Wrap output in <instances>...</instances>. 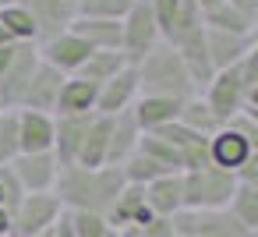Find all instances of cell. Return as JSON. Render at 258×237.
I'll use <instances>...</instances> for the list:
<instances>
[{"label":"cell","mask_w":258,"mask_h":237,"mask_svg":"<svg viewBox=\"0 0 258 237\" xmlns=\"http://www.w3.org/2000/svg\"><path fill=\"white\" fill-rule=\"evenodd\" d=\"M177 237H254V230H247L244 223H237L226 209H212V212H195V209H180L170 219Z\"/></svg>","instance_id":"52a82bcc"},{"label":"cell","mask_w":258,"mask_h":237,"mask_svg":"<svg viewBox=\"0 0 258 237\" xmlns=\"http://www.w3.org/2000/svg\"><path fill=\"white\" fill-rule=\"evenodd\" d=\"M127 68V61H124V53L120 50H92L89 53V61L78 68V78H85V82H92V85H103V82H110L117 71H124Z\"/></svg>","instance_id":"484cf974"},{"label":"cell","mask_w":258,"mask_h":237,"mask_svg":"<svg viewBox=\"0 0 258 237\" xmlns=\"http://www.w3.org/2000/svg\"><path fill=\"white\" fill-rule=\"evenodd\" d=\"M124 173L120 166H60L53 195L60 198L64 212H89V216H106V209L113 205V198L124 188Z\"/></svg>","instance_id":"6da1fadb"},{"label":"cell","mask_w":258,"mask_h":237,"mask_svg":"<svg viewBox=\"0 0 258 237\" xmlns=\"http://www.w3.org/2000/svg\"><path fill=\"white\" fill-rule=\"evenodd\" d=\"M60 85H64V75H60V71H53V68H46V64L39 61V68H36L32 82H29L25 96H22V110L53 113V110H57V96H60Z\"/></svg>","instance_id":"ac0fdd59"},{"label":"cell","mask_w":258,"mask_h":237,"mask_svg":"<svg viewBox=\"0 0 258 237\" xmlns=\"http://www.w3.org/2000/svg\"><path fill=\"white\" fill-rule=\"evenodd\" d=\"M0 195H4V209H8V212H15L18 202L25 198V188L18 184V177H15L11 166H0Z\"/></svg>","instance_id":"d6a6232c"},{"label":"cell","mask_w":258,"mask_h":237,"mask_svg":"<svg viewBox=\"0 0 258 237\" xmlns=\"http://www.w3.org/2000/svg\"><path fill=\"white\" fill-rule=\"evenodd\" d=\"M142 128L135 124L131 110L110 117V138H106V166H124V159L138 149Z\"/></svg>","instance_id":"ffe728a7"},{"label":"cell","mask_w":258,"mask_h":237,"mask_svg":"<svg viewBox=\"0 0 258 237\" xmlns=\"http://www.w3.org/2000/svg\"><path fill=\"white\" fill-rule=\"evenodd\" d=\"M92 113H78V117H53V156L60 166H75L85 131H89Z\"/></svg>","instance_id":"9a60e30c"},{"label":"cell","mask_w":258,"mask_h":237,"mask_svg":"<svg viewBox=\"0 0 258 237\" xmlns=\"http://www.w3.org/2000/svg\"><path fill=\"white\" fill-rule=\"evenodd\" d=\"M8 4H22L36 18L39 39H50V36L64 32L78 15V0H0V8H8Z\"/></svg>","instance_id":"8fae6325"},{"label":"cell","mask_w":258,"mask_h":237,"mask_svg":"<svg viewBox=\"0 0 258 237\" xmlns=\"http://www.w3.org/2000/svg\"><path fill=\"white\" fill-rule=\"evenodd\" d=\"M39 68V43H15L11 68L0 75V110H22V96Z\"/></svg>","instance_id":"ba28073f"},{"label":"cell","mask_w":258,"mask_h":237,"mask_svg":"<svg viewBox=\"0 0 258 237\" xmlns=\"http://www.w3.org/2000/svg\"><path fill=\"white\" fill-rule=\"evenodd\" d=\"M226 212H230L237 223H244L247 230H258V184H240V181H237Z\"/></svg>","instance_id":"f546056e"},{"label":"cell","mask_w":258,"mask_h":237,"mask_svg":"<svg viewBox=\"0 0 258 237\" xmlns=\"http://www.w3.org/2000/svg\"><path fill=\"white\" fill-rule=\"evenodd\" d=\"M205 50H209L212 71H226V68L240 64V61L254 50V36H230V32L205 29Z\"/></svg>","instance_id":"2e32d148"},{"label":"cell","mask_w":258,"mask_h":237,"mask_svg":"<svg viewBox=\"0 0 258 237\" xmlns=\"http://www.w3.org/2000/svg\"><path fill=\"white\" fill-rule=\"evenodd\" d=\"M145 205L152 219H173L184 209V184L180 173H163L152 184H145Z\"/></svg>","instance_id":"e0dca14e"},{"label":"cell","mask_w":258,"mask_h":237,"mask_svg":"<svg viewBox=\"0 0 258 237\" xmlns=\"http://www.w3.org/2000/svg\"><path fill=\"white\" fill-rule=\"evenodd\" d=\"M135 99H138V75L127 64L124 71H117L110 82L99 85V92H96V113L99 117H117V113L131 110Z\"/></svg>","instance_id":"4fadbf2b"},{"label":"cell","mask_w":258,"mask_h":237,"mask_svg":"<svg viewBox=\"0 0 258 237\" xmlns=\"http://www.w3.org/2000/svg\"><path fill=\"white\" fill-rule=\"evenodd\" d=\"M36 237H53V226H50V230H46V233H36Z\"/></svg>","instance_id":"f35d334b"},{"label":"cell","mask_w":258,"mask_h":237,"mask_svg":"<svg viewBox=\"0 0 258 237\" xmlns=\"http://www.w3.org/2000/svg\"><path fill=\"white\" fill-rule=\"evenodd\" d=\"M89 50H120V22H103V18H75L68 25Z\"/></svg>","instance_id":"603a6c76"},{"label":"cell","mask_w":258,"mask_h":237,"mask_svg":"<svg viewBox=\"0 0 258 237\" xmlns=\"http://www.w3.org/2000/svg\"><path fill=\"white\" fill-rule=\"evenodd\" d=\"M18 145L22 152H53V113L18 110Z\"/></svg>","instance_id":"d6986e66"},{"label":"cell","mask_w":258,"mask_h":237,"mask_svg":"<svg viewBox=\"0 0 258 237\" xmlns=\"http://www.w3.org/2000/svg\"><path fill=\"white\" fill-rule=\"evenodd\" d=\"M106 138H110V117L92 113V121H89V131H85V142H82V152H78V163H75V166H85V170L106 166Z\"/></svg>","instance_id":"cb8c5ba5"},{"label":"cell","mask_w":258,"mask_h":237,"mask_svg":"<svg viewBox=\"0 0 258 237\" xmlns=\"http://www.w3.org/2000/svg\"><path fill=\"white\" fill-rule=\"evenodd\" d=\"M177 113H180V103L166 99V96H138L131 103V117L142 131H159V128L173 124Z\"/></svg>","instance_id":"7402d4cb"},{"label":"cell","mask_w":258,"mask_h":237,"mask_svg":"<svg viewBox=\"0 0 258 237\" xmlns=\"http://www.w3.org/2000/svg\"><path fill=\"white\" fill-rule=\"evenodd\" d=\"M202 22H205V29H216V32H230V36H258V22L247 18V15H240V11H233L230 4H219V8H212V11H205Z\"/></svg>","instance_id":"d4e9b609"},{"label":"cell","mask_w":258,"mask_h":237,"mask_svg":"<svg viewBox=\"0 0 258 237\" xmlns=\"http://www.w3.org/2000/svg\"><path fill=\"white\" fill-rule=\"evenodd\" d=\"M11 170H15L18 184L25 188V195H36V191H53L60 163H57L53 152H22L11 163Z\"/></svg>","instance_id":"7c38bea8"},{"label":"cell","mask_w":258,"mask_h":237,"mask_svg":"<svg viewBox=\"0 0 258 237\" xmlns=\"http://www.w3.org/2000/svg\"><path fill=\"white\" fill-rule=\"evenodd\" d=\"M198 4V11L205 15V11H212V8H219V4H226V0H195Z\"/></svg>","instance_id":"8d00e7d4"},{"label":"cell","mask_w":258,"mask_h":237,"mask_svg":"<svg viewBox=\"0 0 258 237\" xmlns=\"http://www.w3.org/2000/svg\"><path fill=\"white\" fill-rule=\"evenodd\" d=\"M0 237H11V212L0 209Z\"/></svg>","instance_id":"d590c367"},{"label":"cell","mask_w":258,"mask_h":237,"mask_svg":"<svg viewBox=\"0 0 258 237\" xmlns=\"http://www.w3.org/2000/svg\"><path fill=\"white\" fill-rule=\"evenodd\" d=\"M106 226L110 230H124V226H145L152 219L149 205H145V188L138 184H124L120 195L113 198V205L106 209Z\"/></svg>","instance_id":"5bb4252c"},{"label":"cell","mask_w":258,"mask_h":237,"mask_svg":"<svg viewBox=\"0 0 258 237\" xmlns=\"http://www.w3.org/2000/svg\"><path fill=\"white\" fill-rule=\"evenodd\" d=\"M226 4H230L233 11H240V15H247V18L258 22V0H226Z\"/></svg>","instance_id":"836d02e7"},{"label":"cell","mask_w":258,"mask_h":237,"mask_svg":"<svg viewBox=\"0 0 258 237\" xmlns=\"http://www.w3.org/2000/svg\"><path fill=\"white\" fill-rule=\"evenodd\" d=\"M96 92H99V85H92V82H85V78H78V75L64 78L60 96H57V110H53V117L96 113Z\"/></svg>","instance_id":"44dd1931"},{"label":"cell","mask_w":258,"mask_h":237,"mask_svg":"<svg viewBox=\"0 0 258 237\" xmlns=\"http://www.w3.org/2000/svg\"><path fill=\"white\" fill-rule=\"evenodd\" d=\"M159 25L152 18V4L149 0H131L127 15L120 18V53L127 64H138L152 46H159Z\"/></svg>","instance_id":"5b68a950"},{"label":"cell","mask_w":258,"mask_h":237,"mask_svg":"<svg viewBox=\"0 0 258 237\" xmlns=\"http://www.w3.org/2000/svg\"><path fill=\"white\" fill-rule=\"evenodd\" d=\"M180 184H184V209H195V212L226 209L230 205V195L237 188L233 173L230 170H219V166L184 170L180 173Z\"/></svg>","instance_id":"277c9868"},{"label":"cell","mask_w":258,"mask_h":237,"mask_svg":"<svg viewBox=\"0 0 258 237\" xmlns=\"http://www.w3.org/2000/svg\"><path fill=\"white\" fill-rule=\"evenodd\" d=\"M131 68L138 75V96H166V99H177V103L198 96L191 78H187V71H184V64H180V57H177V50L170 43L152 46Z\"/></svg>","instance_id":"7a4b0ae2"},{"label":"cell","mask_w":258,"mask_h":237,"mask_svg":"<svg viewBox=\"0 0 258 237\" xmlns=\"http://www.w3.org/2000/svg\"><path fill=\"white\" fill-rule=\"evenodd\" d=\"M0 113H4V110H0Z\"/></svg>","instance_id":"ab89813d"},{"label":"cell","mask_w":258,"mask_h":237,"mask_svg":"<svg viewBox=\"0 0 258 237\" xmlns=\"http://www.w3.org/2000/svg\"><path fill=\"white\" fill-rule=\"evenodd\" d=\"M138 152L142 156H149L156 166H163L166 173H180V152L166 142V138H159L156 131H142V138H138Z\"/></svg>","instance_id":"f1b7e54d"},{"label":"cell","mask_w":258,"mask_h":237,"mask_svg":"<svg viewBox=\"0 0 258 237\" xmlns=\"http://www.w3.org/2000/svg\"><path fill=\"white\" fill-rule=\"evenodd\" d=\"M64 216V205L53 191H36V195H25L18 202V209L11 212V237H36V233H46L57 219Z\"/></svg>","instance_id":"8992f818"},{"label":"cell","mask_w":258,"mask_h":237,"mask_svg":"<svg viewBox=\"0 0 258 237\" xmlns=\"http://www.w3.org/2000/svg\"><path fill=\"white\" fill-rule=\"evenodd\" d=\"M53 237H75V226H71V216L68 212L53 223Z\"/></svg>","instance_id":"e575fe53"},{"label":"cell","mask_w":258,"mask_h":237,"mask_svg":"<svg viewBox=\"0 0 258 237\" xmlns=\"http://www.w3.org/2000/svg\"><path fill=\"white\" fill-rule=\"evenodd\" d=\"M254 152H258V121H254V110H240L216 135H209V156H212V166H219V170L233 173Z\"/></svg>","instance_id":"3957f363"},{"label":"cell","mask_w":258,"mask_h":237,"mask_svg":"<svg viewBox=\"0 0 258 237\" xmlns=\"http://www.w3.org/2000/svg\"><path fill=\"white\" fill-rule=\"evenodd\" d=\"M177 124H184L187 131H195V135H216L223 124H219V117L209 110V103L202 99V96H191V99H184L180 103V113H177Z\"/></svg>","instance_id":"4316f807"},{"label":"cell","mask_w":258,"mask_h":237,"mask_svg":"<svg viewBox=\"0 0 258 237\" xmlns=\"http://www.w3.org/2000/svg\"><path fill=\"white\" fill-rule=\"evenodd\" d=\"M8 43H11V36H8L4 29H0V46H8Z\"/></svg>","instance_id":"74e56055"},{"label":"cell","mask_w":258,"mask_h":237,"mask_svg":"<svg viewBox=\"0 0 258 237\" xmlns=\"http://www.w3.org/2000/svg\"><path fill=\"white\" fill-rule=\"evenodd\" d=\"M198 96L209 103V110L219 117V124H226V121H230V117H237L240 110H251V106H247V99H244V89H240L237 64H233V68H226V71H216V75L209 78V85H205Z\"/></svg>","instance_id":"9c48e42d"},{"label":"cell","mask_w":258,"mask_h":237,"mask_svg":"<svg viewBox=\"0 0 258 237\" xmlns=\"http://www.w3.org/2000/svg\"><path fill=\"white\" fill-rule=\"evenodd\" d=\"M131 8V0H78L75 18H103V22H120Z\"/></svg>","instance_id":"1f68e13d"},{"label":"cell","mask_w":258,"mask_h":237,"mask_svg":"<svg viewBox=\"0 0 258 237\" xmlns=\"http://www.w3.org/2000/svg\"><path fill=\"white\" fill-rule=\"evenodd\" d=\"M0 29L11 36V43H39L36 18H32L22 4H8V8H0Z\"/></svg>","instance_id":"83f0119b"},{"label":"cell","mask_w":258,"mask_h":237,"mask_svg":"<svg viewBox=\"0 0 258 237\" xmlns=\"http://www.w3.org/2000/svg\"><path fill=\"white\" fill-rule=\"evenodd\" d=\"M22 156L18 145V110H4L0 113V166H11Z\"/></svg>","instance_id":"4dcf8cb0"},{"label":"cell","mask_w":258,"mask_h":237,"mask_svg":"<svg viewBox=\"0 0 258 237\" xmlns=\"http://www.w3.org/2000/svg\"><path fill=\"white\" fill-rule=\"evenodd\" d=\"M89 46L75 36V32H57V36H50V39H39V61L46 64V68H53V71H60L64 78H71V75H78V68L89 61Z\"/></svg>","instance_id":"30bf717a"}]
</instances>
